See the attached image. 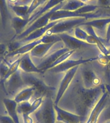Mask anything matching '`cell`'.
<instances>
[{
    "label": "cell",
    "mask_w": 110,
    "mask_h": 123,
    "mask_svg": "<svg viewBox=\"0 0 110 123\" xmlns=\"http://www.w3.org/2000/svg\"><path fill=\"white\" fill-rule=\"evenodd\" d=\"M58 35L60 37V38H61L62 41L64 42L65 48H68L69 50L75 51L78 49L89 48L92 46V45L87 43L86 42L79 40L75 37L71 36L66 33H63Z\"/></svg>",
    "instance_id": "30bf717a"
},
{
    "label": "cell",
    "mask_w": 110,
    "mask_h": 123,
    "mask_svg": "<svg viewBox=\"0 0 110 123\" xmlns=\"http://www.w3.org/2000/svg\"><path fill=\"white\" fill-rule=\"evenodd\" d=\"M21 76L27 86H31L34 88L35 92L32 97L34 98V100L40 97H52V94L55 92V87L46 85L44 81L35 75L21 71Z\"/></svg>",
    "instance_id": "3957f363"
},
{
    "label": "cell",
    "mask_w": 110,
    "mask_h": 123,
    "mask_svg": "<svg viewBox=\"0 0 110 123\" xmlns=\"http://www.w3.org/2000/svg\"><path fill=\"white\" fill-rule=\"evenodd\" d=\"M3 85L7 94L14 97L23 88L28 87L23 81L21 76V71L19 69L7 79Z\"/></svg>",
    "instance_id": "52a82bcc"
},
{
    "label": "cell",
    "mask_w": 110,
    "mask_h": 123,
    "mask_svg": "<svg viewBox=\"0 0 110 123\" xmlns=\"http://www.w3.org/2000/svg\"><path fill=\"white\" fill-rule=\"evenodd\" d=\"M38 123H55L57 114L54 108V101L52 97L46 96L36 111L33 113Z\"/></svg>",
    "instance_id": "277c9868"
},
{
    "label": "cell",
    "mask_w": 110,
    "mask_h": 123,
    "mask_svg": "<svg viewBox=\"0 0 110 123\" xmlns=\"http://www.w3.org/2000/svg\"><path fill=\"white\" fill-rule=\"evenodd\" d=\"M28 25V19H23L20 17H14L12 19V26L15 31V35H20L26 29Z\"/></svg>",
    "instance_id": "603a6c76"
},
{
    "label": "cell",
    "mask_w": 110,
    "mask_h": 123,
    "mask_svg": "<svg viewBox=\"0 0 110 123\" xmlns=\"http://www.w3.org/2000/svg\"><path fill=\"white\" fill-rule=\"evenodd\" d=\"M71 93V106L73 113L81 116L82 123H85L96 103L110 86L101 84L95 88H86L76 81Z\"/></svg>",
    "instance_id": "6da1fadb"
},
{
    "label": "cell",
    "mask_w": 110,
    "mask_h": 123,
    "mask_svg": "<svg viewBox=\"0 0 110 123\" xmlns=\"http://www.w3.org/2000/svg\"><path fill=\"white\" fill-rule=\"evenodd\" d=\"M98 60V56L93 58H89L87 59H80V60H66V61L63 62L62 63H60L59 65H56L55 67H52L51 69H48V71L53 73H59L67 72L69 69L76 66H79L80 65H82L84 63L91 62L95 60Z\"/></svg>",
    "instance_id": "ba28073f"
},
{
    "label": "cell",
    "mask_w": 110,
    "mask_h": 123,
    "mask_svg": "<svg viewBox=\"0 0 110 123\" xmlns=\"http://www.w3.org/2000/svg\"><path fill=\"white\" fill-rule=\"evenodd\" d=\"M42 42V37L39 39H37V40H35L33 42H29V43H27L26 44H24L23 46L20 47L19 48H18L17 49L14 51L12 53H10L7 55L5 58H13L16 56H21L24 55L25 54L28 53L32 51V50L34 49V48L36 46H37L38 44H41Z\"/></svg>",
    "instance_id": "ac0fdd59"
},
{
    "label": "cell",
    "mask_w": 110,
    "mask_h": 123,
    "mask_svg": "<svg viewBox=\"0 0 110 123\" xmlns=\"http://www.w3.org/2000/svg\"><path fill=\"white\" fill-rule=\"evenodd\" d=\"M9 7L13 10L17 17H20L23 19H28L27 17L30 6L27 5H9Z\"/></svg>",
    "instance_id": "d4e9b609"
},
{
    "label": "cell",
    "mask_w": 110,
    "mask_h": 123,
    "mask_svg": "<svg viewBox=\"0 0 110 123\" xmlns=\"http://www.w3.org/2000/svg\"><path fill=\"white\" fill-rule=\"evenodd\" d=\"M88 19L85 17H76L60 20L55 25L48 30L45 35H51L54 34H61L66 33L71 30L75 27L81 26L83 23L86 22Z\"/></svg>",
    "instance_id": "8992f818"
},
{
    "label": "cell",
    "mask_w": 110,
    "mask_h": 123,
    "mask_svg": "<svg viewBox=\"0 0 110 123\" xmlns=\"http://www.w3.org/2000/svg\"><path fill=\"white\" fill-rule=\"evenodd\" d=\"M48 0H33L32 3L30 4V7H29L28 12V14H27V17L28 18L30 17L32 14L33 13V12L35 10L40 6L41 5H44L46 3V2Z\"/></svg>",
    "instance_id": "f1b7e54d"
},
{
    "label": "cell",
    "mask_w": 110,
    "mask_h": 123,
    "mask_svg": "<svg viewBox=\"0 0 110 123\" xmlns=\"http://www.w3.org/2000/svg\"><path fill=\"white\" fill-rule=\"evenodd\" d=\"M64 3V2L59 4V5L56 6L54 8H53L52 9H51L50 10L44 13L40 17H39L38 19H36L32 25H30L29 26L27 27L25 30L23 31V33H21V34L19 35L18 36L15 37L14 39H15V40H21L22 38H25V37L28 36L30 33H31L34 31L36 30L37 29L41 28H42V27H44L45 26L48 25L49 23H50V17H51L52 14L54 13V12L57 11V10L61 9L62 7L63 6Z\"/></svg>",
    "instance_id": "5b68a950"
},
{
    "label": "cell",
    "mask_w": 110,
    "mask_h": 123,
    "mask_svg": "<svg viewBox=\"0 0 110 123\" xmlns=\"http://www.w3.org/2000/svg\"><path fill=\"white\" fill-rule=\"evenodd\" d=\"M43 97H40L34 100L32 103L25 101L17 104V113L21 115H30L35 111L43 101Z\"/></svg>",
    "instance_id": "5bb4252c"
},
{
    "label": "cell",
    "mask_w": 110,
    "mask_h": 123,
    "mask_svg": "<svg viewBox=\"0 0 110 123\" xmlns=\"http://www.w3.org/2000/svg\"><path fill=\"white\" fill-rule=\"evenodd\" d=\"M0 123H14V122L9 116L0 115Z\"/></svg>",
    "instance_id": "8d00e7d4"
},
{
    "label": "cell",
    "mask_w": 110,
    "mask_h": 123,
    "mask_svg": "<svg viewBox=\"0 0 110 123\" xmlns=\"http://www.w3.org/2000/svg\"><path fill=\"white\" fill-rule=\"evenodd\" d=\"M0 15L1 18V23L3 28L6 27L7 21L8 16V11L7 0H0Z\"/></svg>",
    "instance_id": "484cf974"
},
{
    "label": "cell",
    "mask_w": 110,
    "mask_h": 123,
    "mask_svg": "<svg viewBox=\"0 0 110 123\" xmlns=\"http://www.w3.org/2000/svg\"><path fill=\"white\" fill-rule=\"evenodd\" d=\"M103 123H110V119H106V121H104V122Z\"/></svg>",
    "instance_id": "60d3db41"
},
{
    "label": "cell",
    "mask_w": 110,
    "mask_h": 123,
    "mask_svg": "<svg viewBox=\"0 0 110 123\" xmlns=\"http://www.w3.org/2000/svg\"><path fill=\"white\" fill-rule=\"evenodd\" d=\"M8 54V46L3 43H0V60L5 59Z\"/></svg>",
    "instance_id": "d6a6232c"
},
{
    "label": "cell",
    "mask_w": 110,
    "mask_h": 123,
    "mask_svg": "<svg viewBox=\"0 0 110 123\" xmlns=\"http://www.w3.org/2000/svg\"><path fill=\"white\" fill-rule=\"evenodd\" d=\"M34 88L31 86H28L27 88H23L16 96L14 97V99L17 104L23 102L30 101L34 94Z\"/></svg>",
    "instance_id": "7402d4cb"
},
{
    "label": "cell",
    "mask_w": 110,
    "mask_h": 123,
    "mask_svg": "<svg viewBox=\"0 0 110 123\" xmlns=\"http://www.w3.org/2000/svg\"><path fill=\"white\" fill-rule=\"evenodd\" d=\"M60 20H57V21H54L52 22H50L48 25L45 26L44 27L41 28L39 29H37L36 30L30 33L27 37H25V38H22L21 40H19V44H21V46H22L24 44H26L29 42H33L35 40L39 39L42 37H43L46 33V31L50 30L51 28L54 26V25H55Z\"/></svg>",
    "instance_id": "9a60e30c"
},
{
    "label": "cell",
    "mask_w": 110,
    "mask_h": 123,
    "mask_svg": "<svg viewBox=\"0 0 110 123\" xmlns=\"http://www.w3.org/2000/svg\"><path fill=\"white\" fill-rule=\"evenodd\" d=\"M110 23V17L108 18H101V19H95L90 21H87L83 23L81 26H90L93 28H96L103 33L108 26V24Z\"/></svg>",
    "instance_id": "44dd1931"
},
{
    "label": "cell",
    "mask_w": 110,
    "mask_h": 123,
    "mask_svg": "<svg viewBox=\"0 0 110 123\" xmlns=\"http://www.w3.org/2000/svg\"><path fill=\"white\" fill-rule=\"evenodd\" d=\"M79 66L74 67L71 68V69H69V71H68L67 72H66L65 75L62 80L59 88L57 92L55 99L54 101L55 105H58L60 100L61 99V98H62V96L66 92V91L67 90V89L69 87V85L73 80V79L74 78V77L77 73V70L79 69Z\"/></svg>",
    "instance_id": "9c48e42d"
},
{
    "label": "cell",
    "mask_w": 110,
    "mask_h": 123,
    "mask_svg": "<svg viewBox=\"0 0 110 123\" xmlns=\"http://www.w3.org/2000/svg\"><path fill=\"white\" fill-rule=\"evenodd\" d=\"M108 51H109V53H110V49H108Z\"/></svg>",
    "instance_id": "7bdbcfd3"
},
{
    "label": "cell",
    "mask_w": 110,
    "mask_h": 123,
    "mask_svg": "<svg viewBox=\"0 0 110 123\" xmlns=\"http://www.w3.org/2000/svg\"><path fill=\"white\" fill-rule=\"evenodd\" d=\"M98 5L100 7L108 8L110 7V0H98Z\"/></svg>",
    "instance_id": "d590c367"
},
{
    "label": "cell",
    "mask_w": 110,
    "mask_h": 123,
    "mask_svg": "<svg viewBox=\"0 0 110 123\" xmlns=\"http://www.w3.org/2000/svg\"><path fill=\"white\" fill-rule=\"evenodd\" d=\"M86 5V4L80 0H67L64 1L61 10L66 11H75Z\"/></svg>",
    "instance_id": "cb8c5ba5"
},
{
    "label": "cell",
    "mask_w": 110,
    "mask_h": 123,
    "mask_svg": "<svg viewBox=\"0 0 110 123\" xmlns=\"http://www.w3.org/2000/svg\"><path fill=\"white\" fill-rule=\"evenodd\" d=\"M3 101L8 116L13 120L14 123H20L17 111V103L15 101V100L10 98H5Z\"/></svg>",
    "instance_id": "d6986e66"
},
{
    "label": "cell",
    "mask_w": 110,
    "mask_h": 123,
    "mask_svg": "<svg viewBox=\"0 0 110 123\" xmlns=\"http://www.w3.org/2000/svg\"><path fill=\"white\" fill-rule=\"evenodd\" d=\"M19 69L21 71L26 73H44L42 71H41L40 69H39L33 62L30 53L25 54L21 56Z\"/></svg>",
    "instance_id": "e0dca14e"
},
{
    "label": "cell",
    "mask_w": 110,
    "mask_h": 123,
    "mask_svg": "<svg viewBox=\"0 0 110 123\" xmlns=\"http://www.w3.org/2000/svg\"><path fill=\"white\" fill-rule=\"evenodd\" d=\"M66 1H67V0H48L42 8H41L40 9L37 10L36 12L32 13L30 16V17L28 19V26L32 25L36 19H38L39 17H40L44 13H45L48 11L52 9L53 8H54L56 6L59 5V4Z\"/></svg>",
    "instance_id": "2e32d148"
},
{
    "label": "cell",
    "mask_w": 110,
    "mask_h": 123,
    "mask_svg": "<svg viewBox=\"0 0 110 123\" xmlns=\"http://www.w3.org/2000/svg\"><path fill=\"white\" fill-rule=\"evenodd\" d=\"M68 51H69L68 48H64L56 50L52 53L48 54L44 58H42V60L41 61L40 63L36 66L39 69H40L41 71H42L44 73L50 69L52 64L56 61V60L58 58L60 57L62 54Z\"/></svg>",
    "instance_id": "7c38bea8"
},
{
    "label": "cell",
    "mask_w": 110,
    "mask_h": 123,
    "mask_svg": "<svg viewBox=\"0 0 110 123\" xmlns=\"http://www.w3.org/2000/svg\"><path fill=\"white\" fill-rule=\"evenodd\" d=\"M82 82L85 88H95L101 85V80L92 69L84 68L82 71Z\"/></svg>",
    "instance_id": "4fadbf2b"
},
{
    "label": "cell",
    "mask_w": 110,
    "mask_h": 123,
    "mask_svg": "<svg viewBox=\"0 0 110 123\" xmlns=\"http://www.w3.org/2000/svg\"><path fill=\"white\" fill-rule=\"evenodd\" d=\"M37 123V122H36V123Z\"/></svg>",
    "instance_id": "f6af8a7d"
},
{
    "label": "cell",
    "mask_w": 110,
    "mask_h": 123,
    "mask_svg": "<svg viewBox=\"0 0 110 123\" xmlns=\"http://www.w3.org/2000/svg\"><path fill=\"white\" fill-rule=\"evenodd\" d=\"M104 75L108 82V85L110 86V62L104 66Z\"/></svg>",
    "instance_id": "e575fe53"
},
{
    "label": "cell",
    "mask_w": 110,
    "mask_h": 123,
    "mask_svg": "<svg viewBox=\"0 0 110 123\" xmlns=\"http://www.w3.org/2000/svg\"><path fill=\"white\" fill-rule=\"evenodd\" d=\"M74 34L76 38L83 41H86L87 37L88 35V33L86 31L81 28L79 26L75 27L74 28Z\"/></svg>",
    "instance_id": "4dcf8cb0"
},
{
    "label": "cell",
    "mask_w": 110,
    "mask_h": 123,
    "mask_svg": "<svg viewBox=\"0 0 110 123\" xmlns=\"http://www.w3.org/2000/svg\"><path fill=\"white\" fill-rule=\"evenodd\" d=\"M57 118L56 120L62 123H82L81 116L60 108L54 104Z\"/></svg>",
    "instance_id": "8fae6325"
},
{
    "label": "cell",
    "mask_w": 110,
    "mask_h": 123,
    "mask_svg": "<svg viewBox=\"0 0 110 123\" xmlns=\"http://www.w3.org/2000/svg\"><path fill=\"white\" fill-rule=\"evenodd\" d=\"M97 60L100 64L104 65L105 66L110 62V54L108 55H104L103 54H101L98 56Z\"/></svg>",
    "instance_id": "836d02e7"
},
{
    "label": "cell",
    "mask_w": 110,
    "mask_h": 123,
    "mask_svg": "<svg viewBox=\"0 0 110 123\" xmlns=\"http://www.w3.org/2000/svg\"><path fill=\"white\" fill-rule=\"evenodd\" d=\"M108 9H109V10H110V7H109V8H108Z\"/></svg>",
    "instance_id": "ee69618b"
},
{
    "label": "cell",
    "mask_w": 110,
    "mask_h": 123,
    "mask_svg": "<svg viewBox=\"0 0 110 123\" xmlns=\"http://www.w3.org/2000/svg\"><path fill=\"white\" fill-rule=\"evenodd\" d=\"M110 23L108 24L107 29H106V42L107 43L110 42Z\"/></svg>",
    "instance_id": "f35d334b"
},
{
    "label": "cell",
    "mask_w": 110,
    "mask_h": 123,
    "mask_svg": "<svg viewBox=\"0 0 110 123\" xmlns=\"http://www.w3.org/2000/svg\"><path fill=\"white\" fill-rule=\"evenodd\" d=\"M80 1H81L83 2V3H86V2L89 1H90V0H80Z\"/></svg>",
    "instance_id": "b9f144b4"
},
{
    "label": "cell",
    "mask_w": 110,
    "mask_h": 123,
    "mask_svg": "<svg viewBox=\"0 0 110 123\" xmlns=\"http://www.w3.org/2000/svg\"><path fill=\"white\" fill-rule=\"evenodd\" d=\"M9 5H12L30 6L33 0H8Z\"/></svg>",
    "instance_id": "1f68e13d"
},
{
    "label": "cell",
    "mask_w": 110,
    "mask_h": 123,
    "mask_svg": "<svg viewBox=\"0 0 110 123\" xmlns=\"http://www.w3.org/2000/svg\"><path fill=\"white\" fill-rule=\"evenodd\" d=\"M74 52H75L74 50H69V51H66L64 54H62V55L60 57L58 58L56 60V61L53 64H52L51 67H50V69L52 68V67H55L56 65H59V64H60V63H62L63 62L66 61V60L68 59V58H69L72 55V54H73Z\"/></svg>",
    "instance_id": "f546056e"
},
{
    "label": "cell",
    "mask_w": 110,
    "mask_h": 123,
    "mask_svg": "<svg viewBox=\"0 0 110 123\" xmlns=\"http://www.w3.org/2000/svg\"><path fill=\"white\" fill-rule=\"evenodd\" d=\"M56 43H41L36 46L30 52V55L32 57L42 58L48 54L50 49Z\"/></svg>",
    "instance_id": "ffe728a7"
},
{
    "label": "cell",
    "mask_w": 110,
    "mask_h": 123,
    "mask_svg": "<svg viewBox=\"0 0 110 123\" xmlns=\"http://www.w3.org/2000/svg\"><path fill=\"white\" fill-rule=\"evenodd\" d=\"M99 7L100 6L98 5H86L75 11H66L61 9L59 10L54 12V13L52 14L50 19V22L68 19V18H76V17H85L88 19L98 18L104 13L100 12L98 13L97 12L95 13H93V12L96 11V9Z\"/></svg>",
    "instance_id": "7a4b0ae2"
},
{
    "label": "cell",
    "mask_w": 110,
    "mask_h": 123,
    "mask_svg": "<svg viewBox=\"0 0 110 123\" xmlns=\"http://www.w3.org/2000/svg\"><path fill=\"white\" fill-rule=\"evenodd\" d=\"M23 119V123H34V120L30 115H22Z\"/></svg>",
    "instance_id": "74e56055"
},
{
    "label": "cell",
    "mask_w": 110,
    "mask_h": 123,
    "mask_svg": "<svg viewBox=\"0 0 110 123\" xmlns=\"http://www.w3.org/2000/svg\"><path fill=\"white\" fill-rule=\"evenodd\" d=\"M106 119H110V111H109L107 114L106 115Z\"/></svg>",
    "instance_id": "ab89813d"
},
{
    "label": "cell",
    "mask_w": 110,
    "mask_h": 123,
    "mask_svg": "<svg viewBox=\"0 0 110 123\" xmlns=\"http://www.w3.org/2000/svg\"><path fill=\"white\" fill-rule=\"evenodd\" d=\"M21 58H19L18 59H17L16 60L13 62L12 63H10L9 67V70L8 71L7 74V75L5 76V78L1 81L0 84H1V83H3L5 81V80L7 79L10 76H12L13 74H14V73L19 69V63H20V61H21Z\"/></svg>",
    "instance_id": "4316f807"
},
{
    "label": "cell",
    "mask_w": 110,
    "mask_h": 123,
    "mask_svg": "<svg viewBox=\"0 0 110 123\" xmlns=\"http://www.w3.org/2000/svg\"><path fill=\"white\" fill-rule=\"evenodd\" d=\"M10 63L6 60V58L2 60H0V79L1 81L5 78L8 71L9 70Z\"/></svg>",
    "instance_id": "83f0119b"
}]
</instances>
